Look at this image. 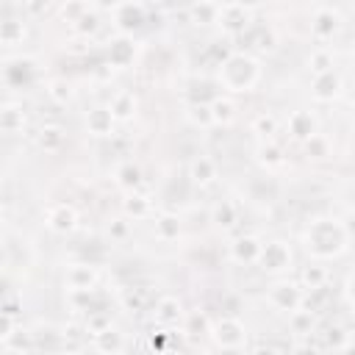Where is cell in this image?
<instances>
[{
  "instance_id": "6da1fadb",
  "label": "cell",
  "mask_w": 355,
  "mask_h": 355,
  "mask_svg": "<svg viewBox=\"0 0 355 355\" xmlns=\"http://www.w3.org/2000/svg\"><path fill=\"white\" fill-rule=\"evenodd\" d=\"M302 241L313 258H336L347 250L349 233H347V225H341L338 219H313L305 227Z\"/></svg>"
},
{
  "instance_id": "7a4b0ae2",
  "label": "cell",
  "mask_w": 355,
  "mask_h": 355,
  "mask_svg": "<svg viewBox=\"0 0 355 355\" xmlns=\"http://www.w3.org/2000/svg\"><path fill=\"white\" fill-rule=\"evenodd\" d=\"M216 78L227 92H252L255 83L261 80V64L250 53H230L219 64Z\"/></svg>"
},
{
  "instance_id": "3957f363",
  "label": "cell",
  "mask_w": 355,
  "mask_h": 355,
  "mask_svg": "<svg viewBox=\"0 0 355 355\" xmlns=\"http://www.w3.org/2000/svg\"><path fill=\"white\" fill-rule=\"evenodd\" d=\"M211 336H214V341H216L222 349H239V347L247 344V327H244L236 316H230V313L214 319Z\"/></svg>"
},
{
  "instance_id": "277c9868",
  "label": "cell",
  "mask_w": 355,
  "mask_h": 355,
  "mask_svg": "<svg viewBox=\"0 0 355 355\" xmlns=\"http://www.w3.org/2000/svg\"><path fill=\"white\" fill-rule=\"evenodd\" d=\"M291 263H294V258H291V247L286 241H269V244H263L261 258H258V266L263 272H269V275L288 272Z\"/></svg>"
},
{
  "instance_id": "5b68a950",
  "label": "cell",
  "mask_w": 355,
  "mask_h": 355,
  "mask_svg": "<svg viewBox=\"0 0 355 355\" xmlns=\"http://www.w3.org/2000/svg\"><path fill=\"white\" fill-rule=\"evenodd\" d=\"M266 300H269V305H272L275 311H286V313H294V311L302 308V291H300L297 283H288V280L275 283V286L269 288Z\"/></svg>"
},
{
  "instance_id": "8992f818",
  "label": "cell",
  "mask_w": 355,
  "mask_h": 355,
  "mask_svg": "<svg viewBox=\"0 0 355 355\" xmlns=\"http://www.w3.org/2000/svg\"><path fill=\"white\" fill-rule=\"evenodd\" d=\"M341 14L333 8V6H316L313 8V19H311V33L319 39V42H327L333 39L338 31H341Z\"/></svg>"
},
{
  "instance_id": "52a82bcc",
  "label": "cell",
  "mask_w": 355,
  "mask_h": 355,
  "mask_svg": "<svg viewBox=\"0 0 355 355\" xmlns=\"http://www.w3.org/2000/svg\"><path fill=\"white\" fill-rule=\"evenodd\" d=\"M344 89V80L338 72H324V75H313L311 80V97L316 103H333Z\"/></svg>"
},
{
  "instance_id": "ba28073f",
  "label": "cell",
  "mask_w": 355,
  "mask_h": 355,
  "mask_svg": "<svg viewBox=\"0 0 355 355\" xmlns=\"http://www.w3.org/2000/svg\"><path fill=\"white\" fill-rule=\"evenodd\" d=\"M44 225L53 230V233H72L75 225H78V211L67 202H55L47 208V216H44Z\"/></svg>"
},
{
  "instance_id": "9c48e42d",
  "label": "cell",
  "mask_w": 355,
  "mask_h": 355,
  "mask_svg": "<svg viewBox=\"0 0 355 355\" xmlns=\"http://www.w3.org/2000/svg\"><path fill=\"white\" fill-rule=\"evenodd\" d=\"M250 17H252V8L250 6H239V3H227V6H219V25L230 33H241L247 25H250Z\"/></svg>"
},
{
  "instance_id": "30bf717a",
  "label": "cell",
  "mask_w": 355,
  "mask_h": 355,
  "mask_svg": "<svg viewBox=\"0 0 355 355\" xmlns=\"http://www.w3.org/2000/svg\"><path fill=\"white\" fill-rule=\"evenodd\" d=\"M64 283H67L69 291H94L97 269L92 263H72L64 275Z\"/></svg>"
},
{
  "instance_id": "8fae6325",
  "label": "cell",
  "mask_w": 355,
  "mask_h": 355,
  "mask_svg": "<svg viewBox=\"0 0 355 355\" xmlns=\"http://www.w3.org/2000/svg\"><path fill=\"white\" fill-rule=\"evenodd\" d=\"M263 244L258 241V236H239L230 244V261L236 263H258Z\"/></svg>"
},
{
  "instance_id": "7c38bea8",
  "label": "cell",
  "mask_w": 355,
  "mask_h": 355,
  "mask_svg": "<svg viewBox=\"0 0 355 355\" xmlns=\"http://www.w3.org/2000/svg\"><path fill=\"white\" fill-rule=\"evenodd\" d=\"M114 114L108 111V108H103V105H97V108H89L86 111V130L92 133V136H111L114 133Z\"/></svg>"
},
{
  "instance_id": "4fadbf2b",
  "label": "cell",
  "mask_w": 355,
  "mask_h": 355,
  "mask_svg": "<svg viewBox=\"0 0 355 355\" xmlns=\"http://www.w3.org/2000/svg\"><path fill=\"white\" fill-rule=\"evenodd\" d=\"M67 136H64V128L61 125H42L36 130V147L47 155H55L61 147H64Z\"/></svg>"
},
{
  "instance_id": "5bb4252c",
  "label": "cell",
  "mask_w": 355,
  "mask_h": 355,
  "mask_svg": "<svg viewBox=\"0 0 355 355\" xmlns=\"http://www.w3.org/2000/svg\"><path fill=\"white\" fill-rule=\"evenodd\" d=\"M136 94L130 92V89H119L114 97H111V103H108V111L114 114V119L116 122H128L133 114H136Z\"/></svg>"
},
{
  "instance_id": "9a60e30c",
  "label": "cell",
  "mask_w": 355,
  "mask_h": 355,
  "mask_svg": "<svg viewBox=\"0 0 355 355\" xmlns=\"http://www.w3.org/2000/svg\"><path fill=\"white\" fill-rule=\"evenodd\" d=\"M288 133L294 139H300V141L313 139L316 136V119H313V114L311 111H294L288 116Z\"/></svg>"
},
{
  "instance_id": "2e32d148",
  "label": "cell",
  "mask_w": 355,
  "mask_h": 355,
  "mask_svg": "<svg viewBox=\"0 0 355 355\" xmlns=\"http://www.w3.org/2000/svg\"><path fill=\"white\" fill-rule=\"evenodd\" d=\"M189 178L191 183L197 186H211L216 180V161L208 158V155H197L191 164H189Z\"/></svg>"
},
{
  "instance_id": "e0dca14e",
  "label": "cell",
  "mask_w": 355,
  "mask_h": 355,
  "mask_svg": "<svg viewBox=\"0 0 355 355\" xmlns=\"http://www.w3.org/2000/svg\"><path fill=\"white\" fill-rule=\"evenodd\" d=\"M183 319V308L178 297H161L155 302V322L158 324H178Z\"/></svg>"
},
{
  "instance_id": "ac0fdd59",
  "label": "cell",
  "mask_w": 355,
  "mask_h": 355,
  "mask_svg": "<svg viewBox=\"0 0 355 355\" xmlns=\"http://www.w3.org/2000/svg\"><path fill=\"white\" fill-rule=\"evenodd\" d=\"M3 347H6L8 355H28L33 349V336L28 330H22V324H19L17 330L3 336Z\"/></svg>"
},
{
  "instance_id": "d6986e66",
  "label": "cell",
  "mask_w": 355,
  "mask_h": 355,
  "mask_svg": "<svg viewBox=\"0 0 355 355\" xmlns=\"http://www.w3.org/2000/svg\"><path fill=\"white\" fill-rule=\"evenodd\" d=\"M92 344H94V349H97L100 355H119L122 347H125V338H122V333H119L116 327H111V330H105V333L92 336Z\"/></svg>"
},
{
  "instance_id": "ffe728a7",
  "label": "cell",
  "mask_w": 355,
  "mask_h": 355,
  "mask_svg": "<svg viewBox=\"0 0 355 355\" xmlns=\"http://www.w3.org/2000/svg\"><path fill=\"white\" fill-rule=\"evenodd\" d=\"M0 128H3V133H8V136L22 133V128H25V114H22V105L6 103V105H3V111H0Z\"/></svg>"
},
{
  "instance_id": "44dd1931",
  "label": "cell",
  "mask_w": 355,
  "mask_h": 355,
  "mask_svg": "<svg viewBox=\"0 0 355 355\" xmlns=\"http://www.w3.org/2000/svg\"><path fill=\"white\" fill-rule=\"evenodd\" d=\"M22 39H25V19L6 17L0 22V42L6 47H17V44H22Z\"/></svg>"
},
{
  "instance_id": "7402d4cb",
  "label": "cell",
  "mask_w": 355,
  "mask_h": 355,
  "mask_svg": "<svg viewBox=\"0 0 355 355\" xmlns=\"http://www.w3.org/2000/svg\"><path fill=\"white\" fill-rule=\"evenodd\" d=\"M108 58H111V67H128L133 61V42L128 36H119L108 44Z\"/></svg>"
},
{
  "instance_id": "603a6c76",
  "label": "cell",
  "mask_w": 355,
  "mask_h": 355,
  "mask_svg": "<svg viewBox=\"0 0 355 355\" xmlns=\"http://www.w3.org/2000/svg\"><path fill=\"white\" fill-rule=\"evenodd\" d=\"M308 69L313 72V75H324V72H333V53H330V47H324V44H319V47H313L311 53H308Z\"/></svg>"
},
{
  "instance_id": "cb8c5ba5",
  "label": "cell",
  "mask_w": 355,
  "mask_h": 355,
  "mask_svg": "<svg viewBox=\"0 0 355 355\" xmlns=\"http://www.w3.org/2000/svg\"><path fill=\"white\" fill-rule=\"evenodd\" d=\"M211 222H216L222 230H230L239 222V208L230 200H219L214 205V211H211Z\"/></svg>"
},
{
  "instance_id": "d4e9b609",
  "label": "cell",
  "mask_w": 355,
  "mask_h": 355,
  "mask_svg": "<svg viewBox=\"0 0 355 355\" xmlns=\"http://www.w3.org/2000/svg\"><path fill=\"white\" fill-rule=\"evenodd\" d=\"M114 178H116V186L130 194V191H136V186H139V180H141V172H139V166H136L133 161H125V164L116 166Z\"/></svg>"
},
{
  "instance_id": "484cf974",
  "label": "cell",
  "mask_w": 355,
  "mask_h": 355,
  "mask_svg": "<svg viewBox=\"0 0 355 355\" xmlns=\"http://www.w3.org/2000/svg\"><path fill=\"white\" fill-rule=\"evenodd\" d=\"M300 280H302V288L319 291V288H324V283H327V269H324L322 263H308V266L302 269Z\"/></svg>"
},
{
  "instance_id": "4316f807",
  "label": "cell",
  "mask_w": 355,
  "mask_h": 355,
  "mask_svg": "<svg viewBox=\"0 0 355 355\" xmlns=\"http://www.w3.org/2000/svg\"><path fill=\"white\" fill-rule=\"evenodd\" d=\"M155 236L161 241H175L180 236V219L175 214H161L155 219Z\"/></svg>"
},
{
  "instance_id": "83f0119b",
  "label": "cell",
  "mask_w": 355,
  "mask_h": 355,
  "mask_svg": "<svg viewBox=\"0 0 355 355\" xmlns=\"http://www.w3.org/2000/svg\"><path fill=\"white\" fill-rule=\"evenodd\" d=\"M313 324H316V319H313V311H308V308H300V311L288 313V327H291V333H297V336L313 333Z\"/></svg>"
},
{
  "instance_id": "f1b7e54d",
  "label": "cell",
  "mask_w": 355,
  "mask_h": 355,
  "mask_svg": "<svg viewBox=\"0 0 355 355\" xmlns=\"http://www.w3.org/2000/svg\"><path fill=\"white\" fill-rule=\"evenodd\" d=\"M252 130L263 139V141H272L275 139V133H277V119H275V114H258L255 119H252Z\"/></svg>"
},
{
  "instance_id": "f546056e",
  "label": "cell",
  "mask_w": 355,
  "mask_h": 355,
  "mask_svg": "<svg viewBox=\"0 0 355 355\" xmlns=\"http://www.w3.org/2000/svg\"><path fill=\"white\" fill-rule=\"evenodd\" d=\"M150 200L147 197H141V194H136V191H130L128 194V200H125V211H128V216H133V219H141V216H147L150 214Z\"/></svg>"
},
{
  "instance_id": "4dcf8cb0",
  "label": "cell",
  "mask_w": 355,
  "mask_h": 355,
  "mask_svg": "<svg viewBox=\"0 0 355 355\" xmlns=\"http://www.w3.org/2000/svg\"><path fill=\"white\" fill-rule=\"evenodd\" d=\"M111 327H114V322H111V313H105V311H92V313L86 316V330H89L92 336L105 333V330H111Z\"/></svg>"
},
{
  "instance_id": "1f68e13d",
  "label": "cell",
  "mask_w": 355,
  "mask_h": 355,
  "mask_svg": "<svg viewBox=\"0 0 355 355\" xmlns=\"http://www.w3.org/2000/svg\"><path fill=\"white\" fill-rule=\"evenodd\" d=\"M189 14L194 17V22L208 25V22H216L219 19V6L216 3H200V6H191Z\"/></svg>"
},
{
  "instance_id": "d6a6232c",
  "label": "cell",
  "mask_w": 355,
  "mask_h": 355,
  "mask_svg": "<svg viewBox=\"0 0 355 355\" xmlns=\"http://www.w3.org/2000/svg\"><path fill=\"white\" fill-rule=\"evenodd\" d=\"M72 28H75L80 36H94V33H97V28H100V17H97V8L92 6V8H89V11H86V14H83V17H80V19H78Z\"/></svg>"
},
{
  "instance_id": "836d02e7",
  "label": "cell",
  "mask_w": 355,
  "mask_h": 355,
  "mask_svg": "<svg viewBox=\"0 0 355 355\" xmlns=\"http://www.w3.org/2000/svg\"><path fill=\"white\" fill-rule=\"evenodd\" d=\"M47 97L55 100L58 105H67L69 97H72V89H69V83H67L64 78H55V80L47 83Z\"/></svg>"
},
{
  "instance_id": "e575fe53",
  "label": "cell",
  "mask_w": 355,
  "mask_h": 355,
  "mask_svg": "<svg viewBox=\"0 0 355 355\" xmlns=\"http://www.w3.org/2000/svg\"><path fill=\"white\" fill-rule=\"evenodd\" d=\"M233 111H236V105L227 100V97H216L214 103H211V116H214V122H230L233 119Z\"/></svg>"
},
{
  "instance_id": "d590c367",
  "label": "cell",
  "mask_w": 355,
  "mask_h": 355,
  "mask_svg": "<svg viewBox=\"0 0 355 355\" xmlns=\"http://www.w3.org/2000/svg\"><path fill=\"white\" fill-rule=\"evenodd\" d=\"M305 153H308V158H327L330 155V141L322 133H316L313 139L305 141Z\"/></svg>"
},
{
  "instance_id": "8d00e7d4",
  "label": "cell",
  "mask_w": 355,
  "mask_h": 355,
  "mask_svg": "<svg viewBox=\"0 0 355 355\" xmlns=\"http://www.w3.org/2000/svg\"><path fill=\"white\" fill-rule=\"evenodd\" d=\"M258 155H261V161H263L269 169L283 164V153H280V147H277L275 141H263V144L258 147Z\"/></svg>"
},
{
  "instance_id": "74e56055",
  "label": "cell",
  "mask_w": 355,
  "mask_h": 355,
  "mask_svg": "<svg viewBox=\"0 0 355 355\" xmlns=\"http://www.w3.org/2000/svg\"><path fill=\"white\" fill-rule=\"evenodd\" d=\"M186 116H189L194 125H202V128L214 125V116H211V105H189Z\"/></svg>"
},
{
  "instance_id": "f35d334b",
  "label": "cell",
  "mask_w": 355,
  "mask_h": 355,
  "mask_svg": "<svg viewBox=\"0 0 355 355\" xmlns=\"http://www.w3.org/2000/svg\"><path fill=\"white\" fill-rule=\"evenodd\" d=\"M261 31V36L252 42L258 50H266V53H272L275 47H277V36H275V31L272 28H258Z\"/></svg>"
},
{
  "instance_id": "ab89813d",
  "label": "cell",
  "mask_w": 355,
  "mask_h": 355,
  "mask_svg": "<svg viewBox=\"0 0 355 355\" xmlns=\"http://www.w3.org/2000/svg\"><path fill=\"white\" fill-rule=\"evenodd\" d=\"M89 8H92V6H86V3H72V6H61V14L67 17V22H69V25H75V22H78Z\"/></svg>"
},
{
  "instance_id": "60d3db41",
  "label": "cell",
  "mask_w": 355,
  "mask_h": 355,
  "mask_svg": "<svg viewBox=\"0 0 355 355\" xmlns=\"http://www.w3.org/2000/svg\"><path fill=\"white\" fill-rule=\"evenodd\" d=\"M128 233H130V222L128 219H111V225H108V236L111 239L122 241V239H128Z\"/></svg>"
},
{
  "instance_id": "b9f144b4",
  "label": "cell",
  "mask_w": 355,
  "mask_h": 355,
  "mask_svg": "<svg viewBox=\"0 0 355 355\" xmlns=\"http://www.w3.org/2000/svg\"><path fill=\"white\" fill-rule=\"evenodd\" d=\"M288 355H319V349H316V347H311V344H297Z\"/></svg>"
},
{
  "instance_id": "7bdbcfd3",
  "label": "cell",
  "mask_w": 355,
  "mask_h": 355,
  "mask_svg": "<svg viewBox=\"0 0 355 355\" xmlns=\"http://www.w3.org/2000/svg\"><path fill=\"white\" fill-rule=\"evenodd\" d=\"M344 294H347V300L352 302V308H355V272L347 277V286H344Z\"/></svg>"
},
{
  "instance_id": "ee69618b",
  "label": "cell",
  "mask_w": 355,
  "mask_h": 355,
  "mask_svg": "<svg viewBox=\"0 0 355 355\" xmlns=\"http://www.w3.org/2000/svg\"><path fill=\"white\" fill-rule=\"evenodd\" d=\"M252 355H277V352H275L272 347H261V349H255Z\"/></svg>"
},
{
  "instance_id": "f6af8a7d",
  "label": "cell",
  "mask_w": 355,
  "mask_h": 355,
  "mask_svg": "<svg viewBox=\"0 0 355 355\" xmlns=\"http://www.w3.org/2000/svg\"><path fill=\"white\" fill-rule=\"evenodd\" d=\"M347 233L355 239V216H349V222H347Z\"/></svg>"
},
{
  "instance_id": "bcb514c9",
  "label": "cell",
  "mask_w": 355,
  "mask_h": 355,
  "mask_svg": "<svg viewBox=\"0 0 355 355\" xmlns=\"http://www.w3.org/2000/svg\"><path fill=\"white\" fill-rule=\"evenodd\" d=\"M347 349H349V352H352V355H355V333H352V336H349V344H347Z\"/></svg>"
},
{
  "instance_id": "7dc6e473",
  "label": "cell",
  "mask_w": 355,
  "mask_h": 355,
  "mask_svg": "<svg viewBox=\"0 0 355 355\" xmlns=\"http://www.w3.org/2000/svg\"><path fill=\"white\" fill-rule=\"evenodd\" d=\"M349 119H352V125H355V103L349 105Z\"/></svg>"
},
{
  "instance_id": "c3c4849f",
  "label": "cell",
  "mask_w": 355,
  "mask_h": 355,
  "mask_svg": "<svg viewBox=\"0 0 355 355\" xmlns=\"http://www.w3.org/2000/svg\"><path fill=\"white\" fill-rule=\"evenodd\" d=\"M352 53H355V36H352Z\"/></svg>"
},
{
  "instance_id": "681fc988",
  "label": "cell",
  "mask_w": 355,
  "mask_h": 355,
  "mask_svg": "<svg viewBox=\"0 0 355 355\" xmlns=\"http://www.w3.org/2000/svg\"><path fill=\"white\" fill-rule=\"evenodd\" d=\"M352 316H355V311H352Z\"/></svg>"
}]
</instances>
